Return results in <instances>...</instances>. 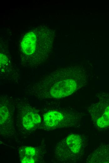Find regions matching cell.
I'll return each mask as SVG.
<instances>
[{
	"label": "cell",
	"mask_w": 109,
	"mask_h": 163,
	"mask_svg": "<svg viewBox=\"0 0 109 163\" xmlns=\"http://www.w3.org/2000/svg\"><path fill=\"white\" fill-rule=\"evenodd\" d=\"M14 103L18 110V117L24 129L28 130L36 129L41 122V117L36 110L20 99L14 101Z\"/></svg>",
	"instance_id": "cell-7"
},
{
	"label": "cell",
	"mask_w": 109,
	"mask_h": 163,
	"mask_svg": "<svg viewBox=\"0 0 109 163\" xmlns=\"http://www.w3.org/2000/svg\"><path fill=\"white\" fill-rule=\"evenodd\" d=\"M20 155L22 163H36L41 159V154L37 147H24L20 151Z\"/></svg>",
	"instance_id": "cell-10"
},
{
	"label": "cell",
	"mask_w": 109,
	"mask_h": 163,
	"mask_svg": "<svg viewBox=\"0 0 109 163\" xmlns=\"http://www.w3.org/2000/svg\"><path fill=\"white\" fill-rule=\"evenodd\" d=\"M53 31L44 25L38 26L26 33L19 45L20 64L35 69L49 58L52 49Z\"/></svg>",
	"instance_id": "cell-2"
},
{
	"label": "cell",
	"mask_w": 109,
	"mask_h": 163,
	"mask_svg": "<svg viewBox=\"0 0 109 163\" xmlns=\"http://www.w3.org/2000/svg\"><path fill=\"white\" fill-rule=\"evenodd\" d=\"M83 113L71 108H54L48 109L44 114L43 120L47 129L80 126Z\"/></svg>",
	"instance_id": "cell-4"
},
{
	"label": "cell",
	"mask_w": 109,
	"mask_h": 163,
	"mask_svg": "<svg viewBox=\"0 0 109 163\" xmlns=\"http://www.w3.org/2000/svg\"><path fill=\"white\" fill-rule=\"evenodd\" d=\"M0 131L1 134L12 136L14 134L13 115L14 101L6 95L0 97Z\"/></svg>",
	"instance_id": "cell-6"
},
{
	"label": "cell",
	"mask_w": 109,
	"mask_h": 163,
	"mask_svg": "<svg viewBox=\"0 0 109 163\" xmlns=\"http://www.w3.org/2000/svg\"><path fill=\"white\" fill-rule=\"evenodd\" d=\"M87 108L93 125L98 130L109 129V93L101 92Z\"/></svg>",
	"instance_id": "cell-5"
},
{
	"label": "cell",
	"mask_w": 109,
	"mask_h": 163,
	"mask_svg": "<svg viewBox=\"0 0 109 163\" xmlns=\"http://www.w3.org/2000/svg\"><path fill=\"white\" fill-rule=\"evenodd\" d=\"M88 76L85 69L78 66L60 69L27 86L24 91L42 99L68 97L85 87Z\"/></svg>",
	"instance_id": "cell-1"
},
{
	"label": "cell",
	"mask_w": 109,
	"mask_h": 163,
	"mask_svg": "<svg viewBox=\"0 0 109 163\" xmlns=\"http://www.w3.org/2000/svg\"><path fill=\"white\" fill-rule=\"evenodd\" d=\"M86 162L109 163V144L102 143L88 156Z\"/></svg>",
	"instance_id": "cell-9"
},
{
	"label": "cell",
	"mask_w": 109,
	"mask_h": 163,
	"mask_svg": "<svg viewBox=\"0 0 109 163\" xmlns=\"http://www.w3.org/2000/svg\"><path fill=\"white\" fill-rule=\"evenodd\" d=\"M0 79L18 84L21 77L19 71L12 63L7 50H0Z\"/></svg>",
	"instance_id": "cell-8"
},
{
	"label": "cell",
	"mask_w": 109,
	"mask_h": 163,
	"mask_svg": "<svg viewBox=\"0 0 109 163\" xmlns=\"http://www.w3.org/2000/svg\"><path fill=\"white\" fill-rule=\"evenodd\" d=\"M87 146L83 135L71 133L60 141L54 148V157L59 161L76 162L82 160Z\"/></svg>",
	"instance_id": "cell-3"
}]
</instances>
